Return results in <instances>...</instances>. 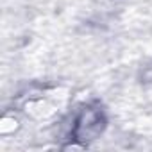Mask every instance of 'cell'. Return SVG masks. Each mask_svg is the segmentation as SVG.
<instances>
[{
    "mask_svg": "<svg viewBox=\"0 0 152 152\" xmlns=\"http://www.w3.org/2000/svg\"><path fill=\"white\" fill-rule=\"evenodd\" d=\"M107 127V116L99 104H86L72 120L70 140H75L88 147L91 141L100 138Z\"/></svg>",
    "mask_w": 152,
    "mask_h": 152,
    "instance_id": "cell-1",
    "label": "cell"
},
{
    "mask_svg": "<svg viewBox=\"0 0 152 152\" xmlns=\"http://www.w3.org/2000/svg\"><path fill=\"white\" fill-rule=\"evenodd\" d=\"M141 79L145 84H152V63L148 66L143 68V73H141Z\"/></svg>",
    "mask_w": 152,
    "mask_h": 152,
    "instance_id": "cell-2",
    "label": "cell"
}]
</instances>
